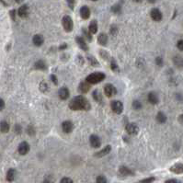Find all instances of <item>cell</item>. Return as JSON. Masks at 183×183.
I'll return each mask as SVG.
<instances>
[{
	"label": "cell",
	"mask_w": 183,
	"mask_h": 183,
	"mask_svg": "<svg viewBox=\"0 0 183 183\" xmlns=\"http://www.w3.org/2000/svg\"><path fill=\"white\" fill-rule=\"evenodd\" d=\"M110 152H111V145H107V146H105L104 148H102L101 150H99L98 152H97L94 156H95L96 157H102V156L109 155Z\"/></svg>",
	"instance_id": "cell-15"
},
{
	"label": "cell",
	"mask_w": 183,
	"mask_h": 183,
	"mask_svg": "<svg viewBox=\"0 0 183 183\" xmlns=\"http://www.w3.org/2000/svg\"><path fill=\"white\" fill-rule=\"evenodd\" d=\"M61 183H73V180H71L70 178H67V177H66V178H63L61 180Z\"/></svg>",
	"instance_id": "cell-41"
},
{
	"label": "cell",
	"mask_w": 183,
	"mask_h": 183,
	"mask_svg": "<svg viewBox=\"0 0 183 183\" xmlns=\"http://www.w3.org/2000/svg\"><path fill=\"white\" fill-rule=\"evenodd\" d=\"M110 68H111V70H112L113 72H115V73H119V72H120L119 66L117 64V63L115 62L114 59H111V60H110Z\"/></svg>",
	"instance_id": "cell-28"
},
{
	"label": "cell",
	"mask_w": 183,
	"mask_h": 183,
	"mask_svg": "<svg viewBox=\"0 0 183 183\" xmlns=\"http://www.w3.org/2000/svg\"><path fill=\"white\" fill-rule=\"evenodd\" d=\"M80 16L81 17L83 20H87V19H89V17H90V9L88 7H87V6H83L81 8H80Z\"/></svg>",
	"instance_id": "cell-16"
},
{
	"label": "cell",
	"mask_w": 183,
	"mask_h": 183,
	"mask_svg": "<svg viewBox=\"0 0 183 183\" xmlns=\"http://www.w3.org/2000/svg\"><path fill=\"white\" fill-rule=\"evenodd\" d=\"M177 47L180 51L183 52V40H180L178 43H177Z\"/></svg>",
	"instance_id": "cell-40"
},
{
	"label": "cell",
	"mask_w": 183,
	"mask_h": 183,
	"mask_svg": "<svg viewBox=\"0 0 183 183\" xmlns=\"http://www.w3.org/2000/svg\"><path fill=\"white\" fill-rule=\"evenodd\" d=\"M156 64L158 66H163V59L161 57H156Z\"/></svg>",
	"instance_id": "cell-38"
},
{
	"label": "cell",
	"mask_w": 183,
	"mask_h": 183,
	"mask_svg": "<svg viewBox=\"0 0 183 183\" xmlns=\"http://www.w3.org/2000/svg\"><path fill=\"white\" fill-rule=\"evenodd\" d=\"M178 120H179V122L180 123L181 125H183V114L180 115L179 118H178Z\"/></svg>",
	"instance_id": "cell-49"
},
{
	"label": "cell",
	"mask_w": 183,
	"mask_h": 183,
	"mask_svg": "<svg viewBox=\"0 0 183 183\" xmlns=\"http://www.w3.org/2000/svg\"><path fill=\"white\" fill-rule=\"evenodd\" d=\"M34 67L36 69H38V70H42V71L47 69V66H46V64H45V62L43 60L37 61L36 63L34 64Z\"/></svg>",
	"instance_id": "cell-25"
},
{
	"label": "cell",
	"mask_w": 183,
	"mask_h": 183,
	"mask_svg": "<svg viewBox=\"0 0 183 183\" xmlns=\"http://www.w3.org/2000/svg\"><path fill=\"white\" fill-rule=\"evenodd\" d=\"M125 130H126V132L131 135H136L139 133V127L136 123H134V122L127 123L125 126Z\"/></svg>",
	"instance_id": "cell-5"
},
{
	"label": "cell",
	"mask_w": 183,
	"mask_h": 183,
	"mask_svg": "<svg viewBox=\"0 0 183 183\" xmlns=\"http://www.w3.org/2000/svg\"><path fill=\"white\" fill-rule=\"evenodd\" d=\"M111 11L115 14H120L122 11V7L120 5H114L112 8H111Z\"/></svg>",
	"instance_id": "cell-33"
},
{
	"label": "cell",
	"mask_w": 183,
	"mask_h": 183,
	"mask_svg": "<svg viewBox=\"0 0 183 183\" xmlns=\"http://www.w3.org/2000/svg\"><path fill=\"white\" fill-rule=\"evenodd\" d=\"M96 182H98V183H106V182H107V179H106L104 176L100 175V176H98L97 177Z\"/></svg>",
	"instance_id": "cell-35"
},
{
	"label": "cell",
	"mask_w": 183,
	"mask_h": 183,
	"mask_svg": "<svg viewBox=\"0 0 183 183\" xmlns=\"http://www.w3.org/2000/svg\"><path fill=\"white\" fill-rule=\"evenodd\" d=\"M100 55L105 59H108V57H109V54H107V52H105V51H100Z\"/></svg>",
	"instance_id": "cell-45"
},
{
	"label": "cell",
	"mask_w": 183,
	"mask_h": 183,
	"mask_svg": "<svg viewBox=\"0 0 183 183\" xmlns=\"http://www.w3.org/2000/svg\"><path fill=\"white\" fill-rule=\"evenodd\" d=\"M66 48H67V44L66 43H64V44H62V46L59 47V49H60V50H64V49H66Z\"/></svg>",
	"instance_id": "cell-50"
},
{
	"label": "cell",
	"mask_w": 183,
	"mask_h": 183,
	"mask_svg": "<svg viewBox=\"0 0 183 183\" xmlns=\"http://www.w3.org/2000/svg\"><path fill=\"white\" fill-rule=\"evenodd\" d=\"M98 26L97 20H92L89 24V27H88V31H89L92 34H95L98 32Z\"/></svg>",
	"instance_id": "cell-24"
},
{
	"label": "cell",
	"mask_w": 183,
	"mask_h": 183,
	"mask_svg": "<svg viewBox=\"0 0 183 183\" xmlns=\"http://www.w3.org/2000/svg\"><path fill=\"white\" fill-rule=\"evenodd\" d=\"M39 89L41 90V92H47V90H48V86H47V84L45 83L44 81H42L39 85Z\"/></svg>",
	"instance_id": "cell-31"
},
{
	"label": "cell",
	"mask_w": 183,
	"mask_h": 183,
	"mask_svg": "<svg viewBox=\"0 0 183 183\" xmlns=\"http://www.w3.org/2000/svg\"><path fill=\"white\" fill-rule=\"evenodd\" d=\"M62 25H63L64 29L66 32H71V31H73L74 22H73V20L71 19L70 16L66 15V16L63 17V19H62Z\"/></svg>",
	"instance_id": "cell-3"
},
{
	"label": "cell",
	"mask_w": 183,
	"mask_h": 183,
	"mask_svg": "<svg viewBox=\"0 0 183 183\" xmlns=\"http://www.w3.org/2000/svg\"><path fill=\"white\" fill-rule=\"evenodd\" d=\"M87 62L89 63V64L91 66H99L98 61L94 56H92L90 54H87Z\"/></svg>",
	"instance_id": "cell-26"
},
{
	"label": "cell",
	"mask_w": 183,
	"mask_h": 183,
	"mask_svg": "<svg viewBox=\"0 0 183 183\" xmlns=\"http://www.w3.org/2000/svg\"><path fill=\"white\" fill-rule=\"evenodd\" d=\"M16 175H17V171L15 168H9L8 170V172H7V180L11 182V181H13L16 178Z\"/></svg>",
	"instance_id": "cell-22"
},
{
	"label": "cell",
	"mask_w": 183,
	"mask_h": 183,
	"mask_svg": "<svg viewBox=\"0 0 183 183\" xmlns=\"http://www.w3.org/2000/svg\"><path fill=\"white\" fill-rule=\"evenodd\" d=\"M147 98H148V101L152 105H156L159 102L158 97H157V95H156L155 92H150L148 94V97H147Z\"/></svg>",
	"instance_id": "cell-20"
},
{
	"label": "cell",
	"mask_w": 183,
	"mask_h": 183,
	"mask_svg": "<svg viewBox=\"0 0 183 183\" xmlns=\"http://www.w3.org/2000/svg\"><path fill=\"white\" fill-rule=\"evenodd\" d=\"M66 2H67L68 7H69L71 9H74L75 5V0H66Z\"/></svg>",
	"instance_id": "cell-36"
},
{
	"label": "cell",
	"mask_w": 183,
	"mask_h": 183,
	"mask_svg": "<svg viewBox=\"0 0 183 183\" xmlns=\"http://www.w3.org/2000/svg\"><path fill=\"white\" fill-rule=\"evenodd\" d=\"M111 110L116 114H121L123 111V104L120 100H113L110 103Z\"/></svg>",
	"instance_id": "cell-4"
},
{
	"label": "cell",
	"mask_w": 183,
	"mask_h": 183,
	"mask_svg": "<svg viewBox=\"0 0 183 183\" xmlns=\"http://www.w3.org/2000/svg\"><path fill=\"white\" fill-rule=\"evenodd\" d=\"M69 109L72 110H85L87 111L91 109L89 101L83 96H75L70 100L68 104Z\"/></svg>",
	"instance_id": "cell-1"
},
{
	"label": "cell",
	"mask_w": 183,
	"mask_h": 183,
	"mask_svg": "<svg viewBox=\"0 0 183 183\" xmlns=\"http://www.w3.org/2000/svg\"><path fill=\"white\" fill-rule=\"evenodd\" d=\"M32 43H33L34 45H36V46L39 47L44 43V39H43V37L42 36V35L36 34V35H34L33 38H32Z\"/></svg>",
	"instance_id": "cell-19"
},
{
	"label": "cell",
	"mask_w": 183,
	"mask_h": 183,
	"mask_svg": "<svg viewBox=\"0 0 183 183\" xmlns=\"http://www.w3.org/2000/svg\"><path fill=\"white\" fill-rule=\"evenodd\" d=\"M148 2H149V3H151V4H154V3H156V0H148Z\"/></svg>",
	"instance_id": "cell-51"
},
{
	"label": "cell",
	"mask_w": 183,
	"mask_h": 183,
	"mask_svg": "<svg viewBox=\"0 0 183 183\" xmlns=\"http://www.w3.org/2000/svg\"><path fill=\"white\" fill-rule=\"evenodd\" d=\"M50 79L54 82V85H57V82H58V80H57V78L55 76V75H51V76H50Z\"/></svg>",
	"instance_id": "cell-42"
},
{
	"label": "cell",
	"mask_w": 183,
	"mask_h": 183,
	"mask_svg": "<svg viewBox=\"0 0 183 183\" xmlns=\"http://www.w3.org/2000/svg\"><path fill=\"white\" fill-rule=\"evenodd\" d=\"M10 17H11V19H12L13 20H16V10H10Z\"/></svg>",
	"instance_id": "cell-43"
},
{
	"label": "cell",
	"mask_w": 183,
	"mask_h": 183,
	"mask_svg": "<svg viewBox=\"0 0 183 183\" xmlns=\"http://www.w3.org/2000/svg\"><path fill=\"white\" fill-rule=\"evenodd\" d=\"M134 2H136V3H141L142 1H143V0H133Z\"/></svg>",
	"instance_id": "cell-53"
},
{
	"label": "cell",
	"mask_w": 183,
	"mask_h": 183,
	"mask_svg": "<svg viewBox=\"0 0 183 183\" xmlns=\"http://www.w3.org/2000/svg\"><path fill=\"white\" fill-rule=\"evenodd\" d=\"M15 1L17 2V3H21V2H23V1H24V0H15Z\"/></svg>",
	"instance_id": "cell-52"
},
{
	"label": "cell",
	"mask_w": 183,
	"mask_h": 183,
	"mask_svg": "<svg viewBox=\"0 0 183 183\" xmlns=\"http://www.w3.org/2000/svg\"><path fill=\"white\" fill-rule=\"evenodd\" d=\"M0 129H1V133H8L9 129H10V126H9V123L7 122H1V124H0Z\"/></svg>",
	"instance_id": "cell-27"
},
{
	"label": "cell",
	"mask_w": 183,
	"mask_h": 183,
	"mask_svg": "<svg viewBox=\"0 0 183 183\" xmlns=\"http://www.w3.org/2000/svg\"><path fill=\"white\" fill-rule=\"evenodd\" d=\"M15 131H16V133H21V131H22L21 126H20V125H19V124H17V125L15 126Z\"/></svg>",
	"instance_id": "cell-44"
},
{
	"label": "cell",
	"mask_w": 183,
	"mask_h": 183,
	"mask_svg": "<svg viewBox=\"0 0 183 183\" xmlns=\"http://www.w3.org/2000/svg\"><path fill=\"white\" fill-rule=\"evenodd\" d=\"M17 151H19L20 155H21V156L27 155L29 151V145L27 143V142H21V143L19 145V147H17Z\"/></svg>",
	"instance_id": "cell-8"
},
{
	"label": "cell",
	"mask_w": 183,
	"mask_h": 183,
	"mask_svg": "<svg viewBox=\"0 0 183 183\" xmlns=\"http://www.w3.org/2000/svg\"><path fill=\"white\" fill-rule=\"evenodd\" d=\"M180 181L177 180H166V183H179Z\"/></svg>",
	"instance_id": "cell-48"
},
{
	"label": "cell",
	"mask_w": 183,
	"mask_h": 183,
	"mask_svg": "<svg viewBox=\"0 0 183 183\" xmlns=\"http://www.w3.org/2000/svg\"><path fill=\"white\" fill-rule=\"evenodd\" d=\"M110 33L112 35H116L118 33V28L114 25H112L110 27Z\"/></svg>",
	"instance_id": "cell-39"
},
{
	"label": "cell",
	"mask_w": 183,
	"mask_h": 183,
	"mask_svg": "<svg viewBox=\"0 0 183 183\" xmlns=\"http://www.w3.org/2000/svg\"><path fill=\"white\" fill-rule=\"evenodd\" d=\"M108 41H109V38H108V35L106 33H100L98 37V44H100L101 46H106L108 43Z\"/></svg>",
	"instance_id": "cell-17"
},
{
	"label": "cell",
	"mask_w": 183,
	"mask_h": 183,
	"mask_svg": "<svg viewBox=\"0 0 183 183\" xmlns=\"http://www.w3.org/2000/svg\"><path fill=\"white\" fill-rule=\"evenodd\" d=\"M156 121H157L158 123H161V124H163V123H165V122H167L168 118H167L166 114H165L163 111H159V112L156 114Z\"/></svg>",
	"instance_id": "cell-23"
},
{
	"label": "cell",
	"mask_w": 183,
	"mask_h": 183,
	"mask_svg": "<svg viewBox=\"0 0 183 183\" xmlns=\"http://www.w3.org/2000/svg\"><path fill=\"white\" fill-rule=\"evenodd\" d=\"M174 63L176 66H180L183 64V59L180 56H176V57H174Z\"/></svg>",
	"instance_id": "cell-34"
},
{
	"label": "cell",
	"mask_w": 183,
	"mask_h": 183,
	"mask_svg": "<svg viewBox=\"0 0 183 183\" xmlns=\"http://www.w3.org/2000/svg\"><path fill=\"white\" fill-rule=\"evenodd\" d=\"M5 108V101H4V99H0V110H3Z\"/></svg>",
	"instance_id": "cell-46"
},
{
	"label": "cell",
	"mask_w": 183,
	"mask_h": 183,
	"mask_svg": "<svg viewBox=\"0 0 183 183\" xmlns=\"http://www.w3.org/2000/svg\"><path fill=\"white\" fill-rule=\"evenodd\" d=\"M75 42L78 43V47L80 49H82L85 52H87L88 51V46L86 43V41L83 37H80V36H76L75 37Z\"/></svg>",
	"instance_id": "cell-12"
},
{
	"label": "cell",
	"mask_w": 183,
	"mask_h": 183,
	"mask_svg": "<svg viewBox=\"0 0 183 183\" xmlns=\"http://www.w3.org/2000/svg\"><path fill=\"white\" fill-rule=\"evenodd\" d=\"M62 129H63V132L66 133H72V131L74 130V124L72 122L70 121H64L63 123H62Z\"/></svg>",
	"instance_id": "cell-11"
},
{
	"label": "cell",
	"mask_w": 183,
	"mask_h": 183,
	"mask_svg": "<svg viewBox=\"0 0 183 183\" xmlns=\"http://www.w3.org/2000/svg\"><path fill=\"white\" fill-rule=\"evenodd\" d=\"M91 88V84L88 83L87 81H83L81 82V83L79 84L78 86V90L81 92V93H87L88 91H89V89Z\"/></svg>",
	"instance_id": "cell-14"
},
{
	"label": "cell",
	"mask_w": 183,
	"mask_h": 183,
	"mask_svg": "<svg viewBox=\"0 0 183 183\" xmlns=\"http://www.w3.org/2000/svg\"><path fill=\"white\" fill-rule=\"evenodd\" d=\"M58 95H59V98H60L62 100H66L69 98L70 96V92L68 90V88L66 87H61L60 89H59V92H58Z\"/></svg>",
	"instance_id": "cell-13"
},
{
	"label": "cell",
	"mask_w": 183,
	"mask_h": 183,
	"mask_svg": "<svg viewBox=\"0 0 183 183\" xmlns=\"http://www.w3.org/2000/svg\"><path fill=\"white\" fill-rule=\"evenodd\" d=\"M93 98L96 100L97 102H101L102 101V97H101V94L99 93V91L98 89H95L93 92Z\"/></svg>",
	"instance_id": "cell-29"
},
{
	"label": "cell",
	"mask_w": 183,
	"mask_h": 183,
	"mask_svg": "<svg viewBox=\"0 0 183 183\" xmlns=\"http://www.w3.org/2000/svg\"><path fill=\"white\" fill-rule=\"evenodd\" d=\"M132 107L133 110H141L142 109V103L139 101V100H133V102L132 104Z\"/></svg>",
	"instance_id": "cell-32"
},
{
	"label": "cell",
	"mask_w": 183,
	"mask_h": 183,
	"mask_svg": "<svg viewBox=\"0 0 183 183\" xmlns=\"http://www.w3.org/2000/svg\"><path fill=\"white\" fill-rule=\"evenodd\" d=\"M104 93L107 97L112 98L117 94V89L112 84H107L104 87Z\"/></svg>",
	"instance_id": "cell-6"
},
{
	"label": "cell",
	"mask_w": 183,
	"mask_h": 183,
	"mask_svg": "<svg viewBox=\"0 0 183 183\" xmlns=\"http://www.w3.org/2000/svg\"><path fill=\"white\" fill-rule=\"evenodd\" d=\"M82 31H83L84 36L86 37V39L88 41V42H91V41H92V33H91L89 31H87V29H86L85 28L82 29Z\"/></svg>",
	"instance_id": "cell-30"
},
{
	"label": "cell",
	"mask_w": 183,
	"mask_h": 183,
	"mask_svg": "<svg viewBox=\"0 0 183 183\" xmlns=\"http://www.w3.org/2000/svg\"><path fill=\"white\" fill-rule=\"evenodd\" d=\"M29 14V8L27 5H22L17 10V15L20 17H26Z\"/></svg>",
	"instance_id": "cell-18"
},
{
	"label": "cell",
	"mask_w": 183,
	"mask_h": 183,
	"mask_svg": "<svg viewBox=\"0 0 183 183\" xmlns=\"http://www.w3.org/2000/svg\"><path fill=\"white\" fill-rule=\"evenodd\" d=\"M155 177H150L148 179H145V180H139V182H142V183H147V182H153L155 181Z\"/></svg>",
	"instance_id": "cell-37"
},
{
	"label": "cell",
	"mask_w": 183,
	"mask_h": 183,
	"mask_svg": "<svg viewBox=\"0 0 183 183\" xmlns=\"http://www.w3.org/2000/svg\"><path fill=\"white\" fill-rule=\"evenodd\" d=\"M170 172L174 174H182L183 173V163H176L169 168Z\"/></svg>",
	"instance_id": "cell-10"
},
{
	"label": "cell",
	"mask_w": 183,
	"mask_h": 183,
	"mask_svg": "<svg viewBox=\"0 0 183 183\" xmlns=\"http://www.w3.org/2000/svg\"><path fill=\"white\" fill-rule=\"evenodd\" d=\"M150 17L151 19L154 20V21H160L163 17V15L161 13V11L159 10L158 8H153L151 11H150Z\"/></svg>",
	"instance_id": "cell-7"
},
{
	"label": "cell",
	"mask_w": 183,
	"mask_h": 183,
	"mask_svg": "<svg viewBox=\"0 0 183 183\" xmlns=\"http://www.w3.org/2000/svg\"><path fill=\"white\" fill-rule=\"evenodd\" d=\"M92 1H98V0H92Z\"/></svg>",
	"instance_id": "cell-54"
},
{
	"label": "cell",
	"mask_w": 183,
	"mask_h": 183,
	"mask_svg": "<svg viewBox=\"0 0 183 183\" xmlns=\"http://www.w3.org/2000/svg\"><path fill=\"white\" fill-rule=\"evenodd\" d=\"M119 173L123 176V177H126V176H131V175H133V171L128 168L127 167H124V166H122L120 167L119 168Z\"/></svg>",
	"instance_id": "cell-21"
},
{
	"label": "cell",
	"mask_w": 183,
	"mask_h": 183,
	"mask_svg": "<svg viewBox=\"0 0 183 183\" xmlns=\"http://www.w3.org/2000/svg\"><path fill=\"white\" fill-rule=\"evenodd\" d=\"M32 134V133H34V130H33V128L31 127V126H29L28 127V134Z\"/></svg>",
	"instance_id": "cell-47"
},
{
	"label": "cell",
	"mask_w": 183,
	"mask_h": 183,
	"mask_svg": "<svg viewBox=\"0 0 183 183\" xmlns=\"http://www.w3.org/2000/svg\"><path fill=\"white\" fill-rule=\"evenodd\" d=\"M89 143L90 145L93 147V148H99L100 145H101V141H100V138L96 134H92L90 138H89Z\"/></svg>",
	"instance_id": "cell-9"
},
{
	"label": "cell",
	"mask_w": 183,
	"mask_h": 183,
	"mask_svg": "<svg viewBox=\"0 0 183 183\" xmlns=\"http://www.w3.org/2000/svg\"><path fill=\"white\" fill-rule=\"evenodd\" d=\"M106 78V75L102 72H94L91 73L90 75H88L86 78V81H87L88 83H90L91 85L93 84H98L100 82H102Z\"/></svg>",
	"instance_id": "cell-2"
}]
</instances>
